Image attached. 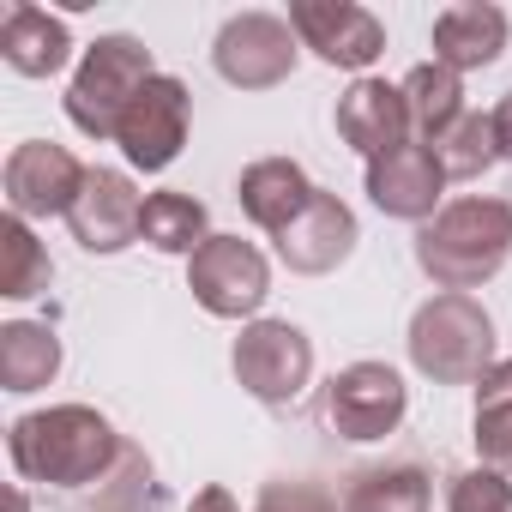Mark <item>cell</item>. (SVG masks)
<instances>
[{"instance_id":"cell-21","label":"cell","mask_w":512,"mask_h":512,"mask_svg":"<svg viewBox=\"0 0 512 512\" xmlns=\"http://www.w3.org/2000/svg\"><path fill=\"white\" fill-rule=\"evenodd\" d=\"M61 374V338L37 320L0 326V392H43Z\"/></svg>"},{"instance_id":"cell-10","label":"cell","mask_w":512,"mask_h":512,"mask_svg":"<svg viewBox=\"0 0 512 512\" xmlns=\"http://www.w3.org/2000/svg\"><path fill=\"white\" fill-rule=\"evenodd\" d=\"M290 31L302 37V49H314L326 67H344V73H368L386 55V25L356 0H296Z\"/></svg>"},{"instance_id":"cell-12","label":"cell","mask_w":512,"mask_h":512,"mask_svg":"<svg viewBox=\"0 0 512 512\" xmlns=\"http://www.w3.org/2000/svg\"><path fill=\"white\" fill-rule=\"evenodd\" d=\"M139 217H145V193L133 187L127 169H91L85 193L67 211V229L85 253H121L139 241Z\"/></svg>"},{"instance_id":"cell-11","label":"cell","mask_w":512,"mask_h":512,"mask_svg":"<svg viewBox=\"0 0 512 512\" xmlns=\"http://www.w3.org/2000/svg\"><path fill=\"white\" fill-rule=\"evenodd\" d=\"M187 115H193L187 85H181L175 73H157V79L133 97V109H127V121H121V133H115V145L127 151L133 169L163 175V169L181 157V145H187Z\"/></svg>"},{"instance_id":"cell-18","label":"cell","mask_w":512,"mask_h":512,"mask_svg":"<svg viewBox=\"0 0 512 512\" xmlns=\"http://www.w3.org/2000/svg\"><path fill=\"white\" fill-rule=\"evenodd\" d=\"M0 61L25 79H55L73 61V37L49 7H31V0H13L7 19H0Z\"/></svg>"},{"instance_id":"cell-29","label":"cell","mask_w":512,"mask_h":512,"mask_svg":"<svg viewBox=\"0 0 512 512\" xmlns=\"http://www.w3.org/2000/svg\"><path fill=\"white\" fill-rule=\"evenodd\" d=\"M488 121H494V145H500V163H512V91L488 109Z\"/></svg>"},{"instance_id":"cell-16","label":"cell","mask_w":512,"mask_h":512,"mask_svg":"<svg viewBox=\"0 0 512 512\" xmlns=\"http://www.w3.org/2000/svg\"><path fill=\"white\" fill-rule=\"evenodd\" d=\"M314 193H320V187L308 181V169H302L296 157H260V163H247L241 181H235V199H241L247 223H253V229H266L272 241L308 211Z\"/></svg>"},{"instance_id":"cell-7","label":"cell","mask_w":512,"mask_h":512,"mask_svg":"<svg viewBox=\"0 0 512 512\" xmlns=\"http://www.w3.org/2000/svg\"><path fill=\"white\" fill-rule=\"evenodd\" d=\"M296 55H302V37L278 13H235L217 31V43H211V67L235 91H272V85H284L296 73Z\"/></svg>"},{"instance_id":"cell-5","label":"cell","mask_w":512,"mask_h":512,"mask_svg":"<svg viewBox=\"0 0 512 512\" xmlns=\"http://www.w3.org/2000/svg\"><path fill=\"white\" fill-rule=\"evenodd\" d=\"M229 362H235L241 392L260 398V404H272V410L296 404L308 392V380H314V344L290 320H247Z\"/></svg>"},{"instance_id":"cell-24","label":"cell","mask_w":512,"mask_h":512,"mask_svg":"<svg viewBox=\"0 0 512 512\" xmlns=\"http://www.w3.org/2000/svg\"><path fill=\"white\" fill-rule=\"evenodd\" d=\"M476 458L512 476V356L476 380Z\"/></svg>"},{"instance_id":"cell-23","label":"cell","mask_w":512,"mask_h":512,"mask_svg":"<svg viewBox=\"0 0 512 512\" xmlns=\"http://www.w3.org/2000/svg\"><path fill=\"white\" fill-rule=\"evenodd\" d=\"M428 500H434V482L422 464H380L350 482L344 512H428Z\"/></svg>"},{"instance_id":"cell-25","label":"cell","mask_w":512,"mask_h":512,"mask_svg":"<svg viewBox=\"0 0 512 512\" xmlns=\"http://www.w3.org/2000/svg\"><path fill=\"white\" fill-rule=\"evenodd\" d=\"M49 278H55V266H49V247L37 241V229L25 217H7L0 223V296L31 302L49 290Z\"/></svg>"},{"instance_id":"cell-6","label":"cell","mask_w":512,"mask_h":512,"mask_svg":"<svg viewBox=\"0 0 512 512\" xmlns=\"http://www.w3.org/2000/svg\"><path fill=\"white\" fill-rule=\"evenodd\" d=\"M187 290L205 314L217 320H253L272 296V266L266 253L241 235H211L187 260Z\"/></svg>"},{"instance_id":"cell-9","label":"cell","mask_w":512,"mask_h":512,"mask_svg":"<svg viewBox=\"0 0 512 512\" xmlns=\"http://www.w3.org/2000/svg\"><path fill=\"white\" fill-rule=\"evenodd\" d=\"M85 163L67 151V145H55V139H25V145H13V157H7V169H0V187H7V205H13V217H67L73 211V199L85 193Z\"/></svg>"},{"instance_id":"cell-8","label":"cell","mask_w":512,"mask_h":512,"mask_svg":"<svg viewBox=\"0 0 512 512\" xmlns=\"http://www.w3.org/2000/svg\"><path fill=\"white\" fill-rule=\"evenodd\" d=\"M326 416L344 440H386L410 416V386L386 362H350L326 386Z\"/></svg>"},{"instance_id":"cell-1","label":"cell","mask_w":512,"mask_h":512,"mask_svg":"<svg viewBox=\"0 0 512 512\" xmlns=\"http://www.w3.org/2000/svg\"><path fill=\"white\" fill-rule=\"evenodd\" d=\"M121 446L127 440L115 434V422L91 404H49V410H31L7 428L13 470L37 488H55L61 500L97 488L121 464Z\"/></svg>"},{"instance_id":"cell-30","label":"cell","mask_w":512,"mask_h":512,"mask_svg":"<svg viewBox=\"0 0 512 512\" xmlns=\"http://www.w3.org/2000/svg\"><path fill=\"white\" fill-rule=\"evenodd\" d=\"M187 512H241V506H235V494H229V488H217V482H211V488H199V494H193V506H187Z\"/></svg>"},{"instance_id":"cell-14","label":"cell","mask_w":512,"mask_h":512,"mask_svg":"<svg viewBox=\"0 0 512 512\" xmlns=\"http://www.w3.org/2000/svg\"><path fill=\"white\" fill-rule=\"evenodd\" d=\"M440 193H446V169H440L434 145H422V139H410V145L368 163V199L386 217L428 223V217H440Z\"/></svg>"},{"instance_id":"cell-13","label":"cell","mask_w":512,"mask_h":512,"mask_svg":"<svg viewBox=\"0 0 512 512\" xmlns=\"http://www.w3.org/2000/svg\"><path fill=\"white\" fill-rule=\"evenodd\" d=\"M356 241H362V229H356V211L338 199V193H314L308 199V211L278 235V260L290 266V272H302V278H326V272H338L350 253H356Z\"/></svg>"},{"instance_id":"cell-28","label":"cell","mask_w":512,"mask_h":512,"mask_svg":"<svg viewBox=\"0 0 512 512\" xmlns=\"http://www.w3.org/2000/svg\"><path fill=\"white\" fill-rule=\"evenodd\" d=\"M253 512H338V500L320 482H308V476H278V482L260 488Z\"/></svg>"},{"instance_id":"cell-2","label":"cell","mask_w":512,"mask_h":512,"mask_svg":"<svg viewBox=\"0 0 512 512\" xmlns=\"http://www.w3.org/2000/svg\"><path fill=\"white\" fill-rule=\"evenodd\" d=\"M512 260V205L494 193H464L416 229V266L434 290L470 296Z\"/></svg>"},{"instance_id":"cell-22","label":"cell","mask_w":512,"mask_h":512,"mask_svg":"<svg viewBox=\"0 0 512 512\" xmlns=\"http://www.w3.org/2000/svg\"><path fill=\"white\" fill-rule=\"evenodd\" d=\"M139 241H151L157 253H181V260H193V253L211 241V217L193 193H145V217H139Z\"/></svg>"},{"instance_id":"cell-17","label":"cell","mask_w":512,"mask_h":512,"mask_svg":"<svg viewBox=\"0 0 512 512\" xmlns=\"http://www.w3.org/2000/svg\"><path fill=\"white\" fill-rule=\"evenodd\" d=\"M506 13L488 7V0H458V7L434 13V61L452 73H482L506 55Z\"/></svg>"},{"instance_id":"cell-3","label":"cell","mask_w":512,"mask_h":512,"mask_svg":"<svg viewBox=\"0 0 512 512\" xmlns=\"http://www.w3.org/2000/svg\"><path fill=\"white\" fill-rule=\"evenodd\" d=\"M410 362L434 386H476L494 368V320L476 296L440 290L410 320Z\"/></svg>"},{"instance_id":"cell-20","label":"cell","mask_w":512,"mask_h":512,"mask_svg":"<svg viewBox=\"0 0 512 512\" xmlns=\"http://www.w3.org/2000/svg\"><path fill=\"white\" fill-rule=\"evenodd\" d=\"M157 506H163V488H157V476H151V458H145L133 440L121 446V464H115L97 488L61 500V512H157Z\"/></svg>"},{"instance_id":"cell-19","label":"cell","mask_w":512,"mask_h":512,"mask_svg":"<svg viewBox=\"0 0 512 512\" xmlns=\"http://www.w3.org/2000/svg\"><path fill=\"white\" fill-rule=\"evenodd\" d=\"M404 103H410V133H416L422 145H440V139L470 115L458 73L440 67V61H422V67L404 73Z\"/></svg>"},{"instance_id":"cell-26","label":"cell","mask_w":512,"mask_h":512,"mask_svg":"<svg viewBox=\"0 0 512 512\" xmlns=\"http://www.w3.org/2000/svg\"><path fill=\"white\" fill-rule=\"evenodd\" d=\"M434 157H440V169H446V181H476V175H488L494 163H500V145H494V121L482 115V109H470L440 145H434Z\"/></svg>"},{"instance_id":"cell-15","label":"cell","mask_w":512,"mask_h":512,"mask_svg":"<svg viewBox=\"0 0 512 512\" xmlns=\"http://www.w3.org/2000/svg\"><path fill=\"white\" fill-rule=\"evenodd\" d=\"M338 139L350 151H362L368 163L410 145V103H404V85H386V79H356L344 97H338Z\"/></svg>"},{"instance_id":"cell-4","label":"cell","mask_w":512,"mask_h":512,"mask_svg":"<svg viewBox=\"0 0 512 512\" xmlns=\"http://www.w3.org/2000/svg\"><path fill=\"white\" fill-rule=\"evenodd\" d=\"M151 79H157V67H151V49L139 37H121V31L97 37L85 49V61H79L73 85H67V121L85 139H115L121 121H127V109H133V97Z\"/></svg>"},{"instance_id":"cell-31","label":"cell","mask_w":512,"mask_h":512,"mask_svg":"<svg viewBox=\"0 0 512 512\" xmlns=\"http://www.w3.org/2000/svg\"><path fill=\"white\" fill-rule=\"evenodd\" d=\"M7 512H31V506H25V488H13V494H7Z\"/></svg>"},{"instance_id":"cell-27","label":"cell","mask_w":512,"mask_h":512,"mask_svg":"<svg viewBox=\"0 0 512 512\" xmlns=\"http://www.w3.org/2000/svg\"><path fill=\"white\" fill-rule=\"evenodd\" d=\"M446 512H512V476L494 464H470L446 476Z\"/></svg>"}]
</instances>
